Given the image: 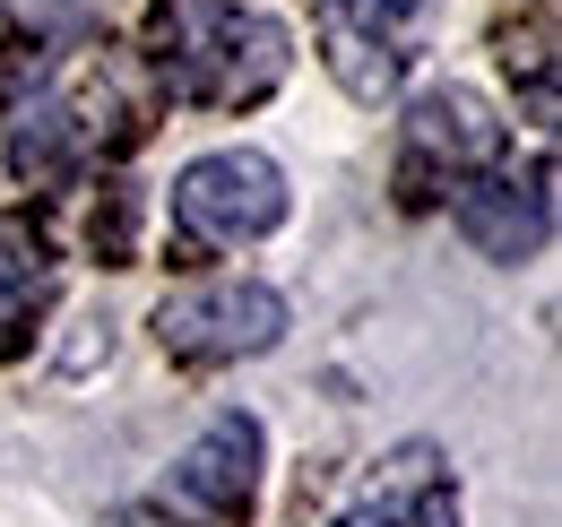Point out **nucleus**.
<instances>
[{"label": "nucleus", "mask_w": 562, "mask_h": 527, "mask_svg": "<svg viewBox=\"0 0 562 527\" xmlns=\"http://www.w3.org/2000/svg\"><path fill=\"white\" fill-rule=\"evenodd\" d=\"M329 527H459V475L441 467V450L407 441V450L381 459L372 493L355 502L347 519H329Z\"/></svg>", "instance_id": "nucleus-9"}, {"label": "nucleus", "mask_w": 562, "mask_h": 527, "mask_svg": "<svg viewBox=\"0 0 562 527\" xmlns=\"http://www.w3.org/2000/svg\"><path fill=\"white\" fill-rule=\"evenodd\" d=\"M260 459H269V433H260V415H216L209 433L182 450L173 467V484H165V502L173 511H191L200 527H251V502H260Z\"/></svg>", "instance_id": "nucleus-8"}, {"label": "nucleus", "mask_w": 562, "mask_h": 527, "mask_svg": "<svg viewBox=\"0 0 562 527\" xmlns=\"http://www.w3.org/2000/svg\"><path fill=\"white\" fill-rule=\"evenodd\" d=\"M18 9H26L35 26H70V18H78V9H87V0H18Z\"/></svg>", "instance_id": "nucleus-13"}, {"label": "nucleus", "mask_w": 562, "mask_h": 527, "mask_svg": "<svg viewBox=\"0 0 562 527\" xmlns=\"http://www.w3.org/2000/svg\"><path fill=\"white\" fill-rule=\"evenodd\" d=\"M278 337H285V294L260 277H209V285H182V294L156 303V346L191 372L269 355Z\"/></svg>", "instance_id": "nucleus-6"}, {"label": "nucleus", "mask_w": 562, "mask_h": 527, "mask_svg": "<svg viewBox=\"0 0 562 527\" xmlns=\"http://www.w3.org/2000/svg\"><path fill=\"white\" fill-rule=\"evenodd\" d=\"M450 216H459V234L485 260H510V268L537 260L554 243V156H537L528 173H510V156L485 165V173H468L450 191Z\"/></svg>", "instance_id": "nucleus-7"}, {"label": "nucleus", "mask_w": 562, "mask_h": 527, "mask_svg": "<svg viewBox=\"0 0 562 527\" xmlns=\"http://www.w3.org/2000/svg\"><path fill=\"white\" fill-rule=\"evenodd\" d=\"M285 225V173L260 147H216L173 173V251L209 260V251H243Z\"/></svg>", "instance_id": "nucleus-3"}, {"label": "nucleus", "mask_w": 562, "mask_h": 527, "mask_svg": "<svg viewBox=\"0 0 562 527\" xmlns=\"http://www.w3.org/2000/svg\"><path fill=\"white\" fill-rule=\"evenodd\" d=\"M53 285H61L53 234H44L26 208H9V216H0V363H18V355L35 346L44 312H53Z\"/></svg>", "instance_id": "nucleus-10"}, {"label": "nucleus", "mask_w": 562, "mask_h": 527, "mask_svg": "<svg viewBox=\"0 0 562 527\" xmlns=\"http://www.w3.org/2000/svg\"><path fill=\"white\" fill-rule=\"evenodd\" d=\"M502 156H510V131L493 122V104L476 87H424L407 104V138H398V199L432 208V199H450L468 173H485Z\"/></svg>", "instance_id": "nucleus-5"}, {"label": "nucleus", "mask_w": 562, "mask_h": 527, "mask_svg": "<svg viewBox=\"0 0 562 527\" xmlns=\"http://www.w3.org/2000/svg\"><path fill=\"white\" fill-rule=\"evenodd\" d=\"M312 26L329 78L355 104H390L441 26V0H312Z\"/></svg>", "instance_id": "nucleus-4"}, {"label": "nucleus", "mask_w": 562, "mask_h": 527, "mask_svg": "<svg viewBox=\"0 0 562 527\" xmlns=\"http://www.w3.org/2000/svg\"><path fill=\"white\" fill-rule=\"evenodd\" d=\"M139 53H147V78L173 104H200V113L269 104L294 69L285 26L269 9H243V0H147Z\"/></svg>", "instance_id": "nucleus-1"}, {"label": "nucleus", "mask_w": 562, "mask_h": 527, "mask_svg": "<svg viewBox=\"0 0 562 527\" xmlns=\"http://www.w3.org/2000/svg\"><path fill=\"white\" fill-rule=\"evenodd\" d=\"M139 138H147V104L131 96L122 61H87L70 78H44L18 104V122H9V173L35 182V191H61L87 165L131 156Z\"/></svg>", "instance_id": "nucleus-2"}, {"label": "nucleus", "mask_w": 562, "mask_h": 527, "mask_svg": "<svg viewBox=\"0 0 562 527\" xmlns=\"http://www.w3.org/2000/svg\"><path fill=\"white\" fill-rule=\"evenodd\" d=\"M95 251L113 268H131V191H122V182H113V199L95 208Z\"/></svg>", "instance_id": "nucleus-11"}, {"label": "nucleus", "mask_w": 562, "mask_h": 527, "mask_svg": "<svg viewBox=\"0 0 562 527\" xmlns=\"http://www.w3.org/2000/svg\"><path fill=\"white\" fill-rule=\"evenodd\" d=\"M104 527H200V519H191V511H173V502L156 493V502H131V511H113Z\"/></svg>", "instance_id": "nucleus-12"}]
</instances>
